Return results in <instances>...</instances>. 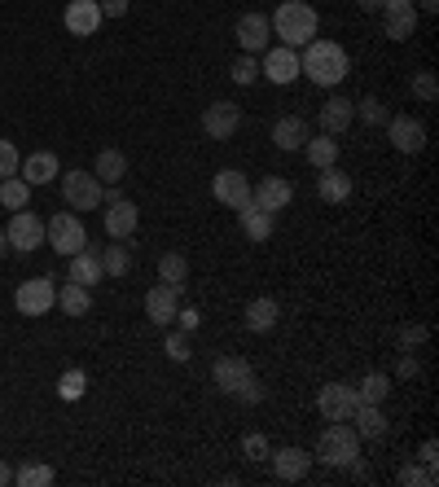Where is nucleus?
Instances as JSON below:
<instances>
[{"label":"nucleus","mask_w":439,"mask_h":487,"mask_svg":"<svg viewBox=\"0 0 439 487\" xmlns=\"http://www.w3.org/2000/svg\"><path fill=\"white\" fill-rule=\"evenodd\" d=\"M0 255H9V238H5V228H0Z\"/></svg>","instance_id":"nucleus-54"},{"label":"nucleus","mask_w":439,"mask_h":487,"mask_svg":"<svg viewBox=\"0 0 439 487\" xmlns=\"http://www.w3.org/2000/svg\"><path fill=\"white\" fill-rule=\"evenodd\" d=\"M387 141L400 149V154H422V149H426V127H422L413 115H391Z\"/></svg>","instance_id":"nucleus-14"},{"label":"nucleus","mask_w":439,"mask_h":487,"mask_svg":"<svg viewBox=\"0 0 439 487\" xmlns=\"http://www.w3.org/2000/svg\"><path fill=\"white\" fill-rule=\"evenodd\" d=\"M417 373H422L417 356L413 351H404V356H400V365H395V378H400V382H409V378H417Z\"/></svg>","instance_id":"nucleus-47"},{"label":"nucleus","mask_w":439,"mask_h":487,"mask_svg":"<svg viewBox=\"0 0 439 487\" xmlns=\"http://www.w3.org/2000/svg\"><path fill=\"white\" fill-rule=\"evenodd\" d=\"M356 457H361V435L352 431V421H330L317 439V462L347 470V462H356Z\"/></svg>","instance_id":"nucleus-4"},{"label":"nucleus","mask_w":439,"mask_h":487,"mask_svg":"<svg viewBox=\"0 0 439 487\" xmlns=\"http://www.w3.org/2000/svg\"><path fill=\"white\" fill-rule=\"evenodd\" d=\"M233 84H255V79H260V57H255V53H242V57H238V62H233Z\"/></svg>","instance_id":"nucleus-42"},{"label":"nucleus","mask_w":439,"mask_h":487,"mask_svg":"<svg viewBox=\"0 0 439 487\" xmlns=\"http://www.w3.org/2000/svg\"><path fill=\"white\" fill-rule=\"evenodd\" d=\"M439 483V474H435V465H422V462H409L404 470H400V487H435Z\"/></svg>","instance_id":"nucleus-38"},{"label":"nucleus","mask_w":439,"mask_h":487,"mask_svg":"<svg viewBox=\"0 0 439 487\" xmlns=\"http://www.w3.org/2000/svg\"><path fill=\"white\" fill-rule=\"evenodd\" d=\"M291 198H294V185L286 180V176H264L260 185H250V202H255L260 211H269V216L286 211Z\"/></svg>","instance_id":"nucleus-13"},{"label":"nucleus","mask_w":439,"mask_h":487,"mask_svg":"<svg viewBox=\"0 0 439 487\" xmlns=\"http://www.w3.org/2000/svg\"><path fill=\"white\" fill-rule=\"evenodd\" d=\"M176 325H180L185 334H194L198 325H202V312H198V308H176Z\"/></svg>","instance_id":"nucleus-46"},{"label":"nucleus","mask_w":439,"mask_h":487,"mask_svg":"<svg viewBox=\"0 0 439 487\" xmlns=\"http://www.w3.org/2000/svg\"><path fill=\"white\" fill-rule=\"evenodd\" d=\"M93 176H97L101 185H123V176H128V154H123V149H101Z\"/></svg>","instance_id":"nucleus-30"},{"label":"nucleus","mask_w":439,"mask_h":487,"mask_svg":"<svg viewBox=\"0 0 439 487\" xmlns=\"http://www.w3.org/2000/svg\"><path fill=\"white\" fill-rule=\"evenodd\" d=\"M238 219H242V233L250 238V242H269V238H272V216H269V211H260L255 202L238 207Z\"/></svg>","instance_id":"nucleus-28"},{"label":"nucleus","mask_w":439,"mask_h":487,"mask_svg":"<svg viewBox=\"0 0 439 487\" xmlns=\"http://www.w3.org/2000/svg\"><path fill=\"white\" fill-rule=\"evenodd\" d=\"M14 308L23 312V317H45L57 308V286H53V277H31L18 286L14 294Z\"/></svg>","instance_id":"nucleus-8"},{"label":"nucleus","mask_w":439,"mask_h":487,"mask_svg":"<svg viewBox=\"0 0 439 487\" xmlns=\"http://www.w3.org/2000/svg\"><path fill=\"white\" fill-rule=\"evenodd\" d=\"M45 246H53L57 255H79L84 246H88V233H84V224L75 211H57L53 219H45Z\"/></svg>","instance_id":"nucleus-5"},{"label":"nucleus","mask_w":439,"mask_h":487,"mask_svg":"<svg viewBox=\"0 0 439 487\" xmlns=\"http://www.w3.org/2000/svg\"><path fill=\"white\" fill-rule=\"evenodd\" d=\"M158 281L185 294V286H189V259H185V255H176V250L158 255Z\"/></svg>","instance_id":"nucleus-27"},{"label":"nucleus","mask_w":439,"mask_h":487,"mask_svg":"<svg viewBox=\"0 0 439 487\" xmlns=\"http://www.w3.org/2000/svg\"><path fill=\"white\" fill-rule=\"evenodd\" d=\"M417 462H422V465H435L439 462V443H435V439H426V443L417 448Z\"/></svg>","instance_id":"nucleus-49"},{"label":"nucleus","mask_w":439,"mask_h":487,"mask_svg":"<svg viewBox=\"0 0 439 487\" xmlns=\"http://www.w3.org/2000/svg\"><path fill=\"white\" fill-rule=\"evenodd\" d=\"M211 378H216V387L224 395H238V404H260L264 400V387H260V378H255L246 356H220Z\"/></svg>","instance_id":"nucleus-3"},{"label":"nucleus","mask_w":439,"mask_h":487,"mask_svg":"<svg viewBox=\"0 0 439 487\" xmlns=\"http://www.w3.org/2000/svg\"><path fill=\"white\" fill-rule=\"evenodd\" d=\"M352 431L361 435V443L365 439H383L391 431L387 413H383V404H356V413H352Z\"/></svg>","instance_id":"nucleus-21"},{"label":"nucleus","mask_w":439,"mask_h":487,"mask_svg":"<svg viewBox=\"0 0 439 487\" xmlns=\"http://www.w3.org/2000/svg\"><path fill=\"white\" fill-rule=\"evenodd\" d=\"M101 5V18H123L128 14V0H97Z\"/></svg>","instance_id":"nucleus-48"},{"label":"nucleus","mask_w":439,"mask_h":487,"mask_svg":"<svg viewBox=\"0 0 439 487\" xmlns=\"http://www.w3.org/2000/svg\"><path fill=\"white\" fill-rule=\"evenodd\" d=\"M57 308H62L66 317H88V308H93V299H88V286H79V281H66V286L57 290Z\"/></svg>","instance_id":"nucleus-31"},{"label":"nucleus","mask_w":439,"mask_h":487,"mask_svg":"<svg viewBox=\"0 0 439 487\" xmlns=\"http://www.w3.org/2000/svg\"><path fill=\"white\" fill-rule=\"evenodd\" d=\"M5 238H9V250L31 255V250H40V246H45V219L36 216L31 207H23V211H14L9 228H5Z\"/></svg>","instance_id":"nucleus-7"},{"label":"nucleus","mask_w":439,"mask_h":487,"mask_svg":"<svg viewBox=\"0 0 439 487\" xmlns=\"http://www.w3.org/2000/svg\"><path fill=\"white\" fill-rule=\"evenodd\" d=\"M0 207H5V211L31 207V185H26L23 176H5V180H0Z\"/></svg>","instance_id":"nucleus-32"},{"label":"nucleus","mask_w":439,"mask_h":487,"mask_svg":"<svg viewBox=\"0 0 439 487\" xmlns=\"http://www.w3.org/2000/svg\"><path fill=\"white\" fill-rule=\"evenodd\" d=\"M269 26L281 36V45H291V49H303L308 40H317L321 31V18L317 9L308 5V0H281L277 9H272Z\"/></svg>","instance_id":"nucleus-2"},{"label":"nucleus","mask_w":439,"mask_h":487,"mask_svg":"<svg viewBox=\"0 0 439 487\" xmlns=\"http://www.w3.org/2000/svg\"><path fill=\"white\" fill-rule=\"evenodd\" d=\"M137 224H141V211L128 202V198H115V202H106V233L115 238V242H128L132 233H137Z\"/></svg>","instance_id":"nucleus-18"},{"label":"nucleus","mask_w":439,"mask_h":487,"mask_svg":"<svg viewBox=\"0 0 439 487\" xmlns=\"http://www.w3.org/2000/svg\"><path fill=\"white\" fill-rule=\"evenodd\" d=\"M409 88H413V97L426 101V106H435V101H439V79H435V71H417L413 79H409Z\"/></svg>","instance_id":"nucleus-40"},{"label":"nucleus","mask_w":439,"mask_h":487,"mask_svg":"<svg viewBox=\"0 0 439 487\" xmlns=\"http://www.w3.org/2000/svg\"><path fill=\"white\" fill-rule=\"evenodd\" d=\"M417 36V9H400V14H387V40L404 45Z\"/></svg>","instance_id":"nucleus-34"},{"label":"nucleus","mask_w":439,"mask_h":487,"mask_svg":"<svg viewBox=\"0 0 439 487\" xmlns=\"http://www.w3.org/2000/svg\"><path fill=\"white\" fill-rule=\"evenodd\" d=\"M163 351H168V360H176V365H185L194 351H189V334L185 330H171L168 339H163Z\"/></svg>","instance_id":"nucleus-41"},{"label":"nucleus","mask_w":439,"mask_h":487,"mask_svg":"<svg viewBox=\"0 0 439 487\" xmlns=\"http://www.w3.org/2000/svg\"><path fill=\"white\" fill-rule=\"evenodd\" d=\"M303 154H308V163H312V167H334V163H339V137H325V132H321V137H308V141H303Z\"/></svg>","instance_id":"nucleus-29"},{"label":"nucleus","mask_w":439,"mask_h":487,"mask_svg":"<svg viewBox=\"0 0 439 487\" xmlns=\"http://www.w3.org/2000/svg\"><path fill=\"white\" fill-rule=\"evenodd\" d=\"M62 23H66L71 36H97V26L106 23V18H101L97 0H71V5L62 9Z\"/></svg>","instance_id":"nucleus-16"},{"label":"nucleus","mask_w":439,"mask_h":487,"mask_svg":"<svg viewBox=\"0 0 439 487\" xmlns=\"http://www.w3.org/2000/svg\"><path fill=\"white\" fill-rule=\"evenodd\" d=\"M395 339H400V347H404V351H413V347H422V342H426V325H400V334H395Z\"/></svg>","instance_id":"nucleus-45"},{"label":"nucleus","mask_w":439,"mask_h":487,"mask_svg":"<svg viewBox=\"0 0 439 487\" xmlns=\"http://www.w3.org/2000/svg\"><path fill=\"white\" fill-rule=\"evenodd\" d=\"M53 479H57V470H53V465H40V462L14 470V483L18 487H53Z\"/></svg>","instance_id":"nucleus-35"},{"label":"nucleus","mask_w":439,"mask_h":487,"mask_svg":"<svg viewBox=\"0 0 439 487\" xmlns=\"http://www.w3.org/2000/svg\"><path fill=\"white\" fill-rule=\"evenodd\" d=\"M84 391H88V373H84V369H66V373L57 378V395H62L66 404L84 400Z\"/></svg>","instance_id":"nucleus-36"},{"label":"nucleus","mask_w":439,"mask_h":487,"mask_svg":"<svg viewBox=\"0 0 439 487\" xmlns=\"http://www.w3.org/2000/svg\"><path fill=\"white\" fill-rule=\"evenodd\" d=\"M413 9H422V14H435V9H439V0H417Z\"/></svg>","instance_id":"nucleus-52"},{"label":"nucleus","mask_w":439,"mask_h":487,"mask_svg":"<svg viewBox=\"0 0 439 487\" xmlns=\"http://www.w3.org/2000/svg\"><path fill=\"white\" fill-rule=\"evenodd\" d=\"M18 176H23L31 189H40V185H53V180L62 176V163H57V154L40 149V154H26L23 163H18Z\"/></svg>","instance_id":"nucleus-17"},{"label":"nucleus","mask_w":439,"mask_h":487,"mask_svg":"<svg viewBox=\"0 0 439 487\" xmlns=\"http://www.w3.org/2000/svg\"><path fill=\"white\" fill-rule=\"evenodd\" d=\"M317 194H321V202H330V207H342V202L352 198V176H342L339 163H334V167H321Z\"/></svg>","instance_id":"nucleus-24"},{"label":"nucleus","mask_w":439,"mask_h":487,"mask_svg":"<svg viewBox=\"0 0 439 487\" xmlns=\"http://www.w3.org/2000/svg\"><path fill=\"white\" fill-rule=\"evenodd\" d=\"M238 127H242V106H238V101H211V106L202 110V132H207L211 141L238 137Z\"/></svg>","instance_id":"nucleus-9"},{"label":"nucleus","mask_w":439,"mask_h":487,"mask_svg":"<svg viewBox=\"0 0 439 487\" xmlns=\"http://www.w3.org/2000/svg\"><path fill=\"white\" fill-rule=\"evenodd\" d=\"M356 5H361L365 14H378V9H383V0H356Z\"/></svg>","instance_id":"nucleus-51"},{"label":"nucleus","mask_w":439,"mask_h":487,"mask_svg":"<svg viewBox=\"0 0 439 487\" xmlns=\"http://www.w3.org/2000/svg\"><path fill=\"white\" fill-rule=\"evenodd\" d=\"M269 452H272V443L264 435H255V431H250V435L242 439V457L246 462H269Z\"/></svg>","instance_id":"nucleus-43"},{"label":"nucleus","mask_w":439,"mask_h":487,"mask_svg":"<svg viewBox=\"0 0 439 487\" xmlns=\"http://www.w3.org/2000/svg\"><path fill=\"white\" fill-rule=\"evenodd\" d=\"M277 317H281L277 299H250V303H246V330H250V334H272Z\"/></svg>","instance_id":"nucleus-26"},{"label":"nucleus","mask_w":439,"mask_h":487,"mask_svg":"<svg viewBox=\"0 0 439 487\" xmlns=\"http://www.w3.org/2000/svg\"><path fill=\"white\" fill-rule=\"evenodd\" d=\"M317 409L325 421H352V413H356V387L352 382H325L317 395Z\"/></svg>","instance_id":"nucleus-10"},{"label":"nucleus","mask_w":439,"mask_h":487,"mask_svg":"<svg viewBox=\"0 0 439 487\" xmlns=\"http://www.w3.org/2000/svg\"><path fill=\"white\" fill-rule=\"evenodd\" d=\"M238 45L242 53H264L272 45V26H269V14H242L238 18Z\"/></svg>","instance_id":"nucleus-15"},{"label":"nucleus","mask_w":439,"mask_h":487,"mask_svg":"<svg viewBox=\"0 0 439 487\" xmlns=\"http://www.w3.org/2000/svg\"><path fill=\"white\" fill-rule=\"evenodd\" d=\"M101 277H106V272H101V250L97 246H84L79 255H71V272H66V281H79V286H88V290H93Z\"/></svg>","instance_id":"nucleus-22"},{"label":"nucleus","mask_w":439,"mask_h":487,"mask_svg":"<svg viewBox=\"0 0 439 487\" xmlns=\"http://www.w3.org/2000/svg\"><path fill=\"white\" fill-rule=\"evenodd\" d=\"M128 269H132L128 246H106V250H101V272H106V277H128Z\"/></svg>","instance_id":"nucleus-37"},{"label":"nucleus","mask_w":439,"mask_h":487,"mask_svg":"<svg viewBox=\"0 0 439 487\" xmlns=\"http://www.w3.org/2000/svg\"><path fill=\"white\" fill-rule=\"evenodd\" d=\"M260 79H269V84H294L299 79V49L291 45H277V49H264L260 57Z\"/></svg>","instance_id":"nucleus-11"},{"label":"nucleus","mask_w":439,"mask_h":487,"mask_svg":"<svg viewBox=\"0 0 439 487\" xmlns=\"http://www.w3.org/2000/svg\"><path fill=\"white\" fill-rule=\"evenodd\" d=\"M18 163H23V154L14 141H0V180L5 176H18Z\"/></svg>","instance_id":"nucleus-44"},{"label":"nucleus","mask_w":439,"mask_h":487,"mask_svg":"<svg viewBox=\"0 0 439 487\" xmlns=\"http://www.w3.org/2000/svg\"><path fill=\"white\" fill-rule=\"evenodd\" d=\"M303 141H308V123L299 119V115H286V119L272 123V146L277 149L294 154V149H303Z\"/></svg>","instance_id":"nucleus-25"},{"label":"nucleus","mask_w":439,"mask_h":487,"mask_svg":"<svg viewBox=\"0 0 439 487\" xmlns=\"http://www.w3.org/2000/svg\"><path fill=\"white\" fill-rule=\"evenodd\" d=\"M211 198H216L220 207H229V211L246 207V202H250V180H246V171H238V167L216 171V180H211Z\"/></svg>","instance_id":"nucleus-12"},{"label":"nucleus","mask_w":439,"mask_h":487,"mask_svg":"<svg viewBox=\"0 0 439 487\" xmlns=\"http://www.w3.org/2000/svg\"><path fill=\"white\" fill-rule=\"evenodd\" d=\"M176 308H180V290H171V286H154L146 294V317L154 325H171L176 320Z\"/></svg>","instance_id":"nucleus-23"},{"label":"nucleus","mask_w":439,"mask_h":487,"mask_svg":"<svg viewBox=\"0 0 439 487\" xmlns=\"http://www.w3.org/2000/svg\"><path fill=\"white\" fill-rule=\"evenodd\" d=\"M400 9H413V0H383V14H400Z\"/></svg>","instance_id":"nucleus-50"},{"label":"nucleus","mask_w":439,"mask_h":487,"mask_svg":"<svg viewBox=\"0 0 439 487\" xmlns=\"http://www.w3.org/2000/svg\"><path fill=\"white\" fill-rule=\"evenodd\" d=\"M356 119H361V123H369V127H378V123H387V119H391L387 101H378V97H361V101H356Z\"/></svg>","instance_id":"nucleus-39"},{"label":"nucleus","mask_w":439,"mask_h":487,"mask_svg":"<svg viewBox=\"0 0 439 487\" xmlns=\"http://www.w3.org/2000/svg\"><path fill=\"white\" fill-rule=\"evenodd\" d=\"M269 457H272V474H277L281 483H299V479H308V470H312V457H308L303 448H277Z\"/></svg>","instance_id":"nucleus-19"},{"label":"nucleus","mask_w":439,"mask_h":487,"mask_svg":"<svg viewBox=\"0 0 439 487\" xmlns=\"http://www.w3.org/2000/svg\"><path fill=\"white\" fill-rule=\"evenodd\" d=\"M101 189H106V185H101L93 171H66V176H62V198H66L71 211H97Z\"/></svg>","instance_id":"nucleus-6"},{"label":"nucleus","mask_w":439,"mask_h":487,"mask_svg":"<svg viewBox=\"0 0 439 487\" xmlns=\"http://www.w3.org/2000/svg\"><path fill=\"white\" fill-rule=\"evenodd\" d=\"M352 123H356V101L330 97L321 106V132H325V137H342Z\"/></svg>","instance_id":"nucleus-20"},{"label":"nucleus","mask_w":439,"mask_h":487,"mask_svg":"<svg viewBox=\"0 0 439 487\" xmlns=\"http://www.w3.org/2000/svg\"><path fill=\"white\" fill-rule=\"evenodd\" d=\"M9 483H14V470H9V465L0 462V487H9Z\"/></svg>","instance_id":"nucleus-53"},{"label":"nucleus","mask_w":439,"mask_h":487,"mask_svg":"<svg viewBox=\"0 0 439 487\" xmlns=\"http://www.w3.org/2000/svg\"><path fill=\"white\" fill-rule=\"evenodd\" d=\"M356 387V404H383L391 395V378L387 373H365L361 382H352Z\"/></svg>","instance_id":"nucleus-33"},{"label":"nucleus","mask_w":439,"mask_h":487,"mask_svg":"<svg viewBox=\"0 0 439 487\" xmlns=\"http://www.w3.org/2000/svg\"><path fill=\"white\" fill-rule=\"evenodd\" d=\"M299 75H308L317 88H334L352 75V57L342 49L339 40H308L303 53H299Z\"/></svg>","instance_id":"nucleus-1"}]
</instances>
